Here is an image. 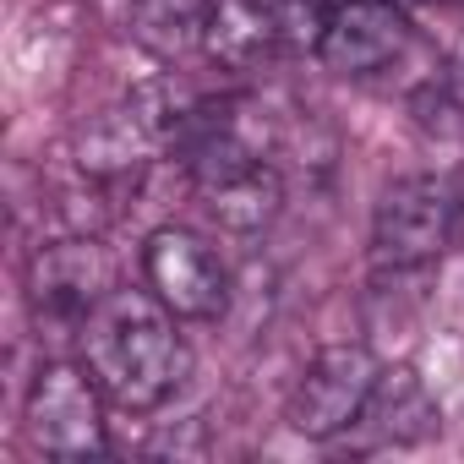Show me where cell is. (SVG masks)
<instances>
[{
  "label": "cell",
  "mask_w": 464,
  "mask_h": 464,
  "mask_svg": "<svg viewBox=\"0 0 464 464\" xmlns=\"http://www.w3.org/2000/svg\"><path fill=\"white\" fill-rule=\"evenodd\" d=\"M175 312L148 290H115L82 328V361L99 377L104 399L148 415L159 410L186 377H191V350L175 334Z\"/></svg>",
  "instance_id": "cell-1"
},
{
  "label": "cell",
  "mask_w": 464,
  "mask_h": 464,
  "mask_svg": "<svg viewBox=\"0 0 464 464\" xmlns=\"http://www.w3.org/2000/svg\"><path fill=\"white\" fill-rule=\"evenodd\" d=\"M459 229V191L442 175H404L377 197L372 213V263L382 274L431 268Z\"/></svg>",
  "instance_id": "cell-2"
},
{
  "label": "cell",
  "mask_w": 464,
  "mask_h": 464,
  "mask_svg": "<svg viewBox=\"0 0 464 464\" xmlns=\"http://www.w3.org/2000/svg\"><path fill=\"white\" fill-rule=\"evenodd\" d=\"M28 442L50 459H99L110 448L104 437V388L88 372V361H44L28 382L23 404Z\"/></svg>",
  "instance_id": "cell-3"
},
{
  "label": "cell",
  "mask_w": 464,
  "mask_h": 464,
  "mask_svg": "<svg viewBox=\"0 0 464 464\" xmlns=\"http://www.w3.org/2000/svg\"><path fill=\"white\" fill-rule=\"evenodd\" d=\"M115 295V263L93 236H61L44 241L28 257V306L39 317V328H61V334H82L88 317Z\"/></svg>",
  "instance_id": "cell-4"
},
{
  "label": "cell",
  "mask_w": 464,
  "mask_h": 464,
  "mask_svg": "<svg viewBox=\"0 0 464 464\" xmlns=\"http://www.w3.org/2000/svg\"><path fill=\"white\" fill-rule=\"evenodd\" d=\"M377 377H382V361L366 344H323L290 388V404H285L290 431H301L312 442L344 437L350 426H361V410H366Z\"/></svg>",
  "instance_id": "cell-5"
},
{
  "label": "cell",
  "mask_w": 464,
  "mask_h": 464,
  "mask_svg": "<svg viewBox=\"0 0 464 464\" xmlns=\"http://www.w3.org/2000/svg\"><path fill=\"white\" fill-rule=\"evenodd\" d=\"M142 279L180 323H213L229 312V268L186 224H164L148 236Z\"/></svg>",
  "instance_id": "cell-6"
},
{
  "label": "cell",
  "mask_w": 464,
  "mask_h": 464,
  "mask_svg": "<svg viewBox=\"0 0 464 464\" xmlns=\"http://www.w3.org/2000/svg\"><path fill=\"white\" fill-rule=\"evenodd\" d=\"M410 50V23L393 0H350L328 12L317 61L334 77H377Z\"/></svg>",
  "instance_id": "cell-7"
},
{
  "label": "cell",
  "mask_w": 464,
  "mask_h": 464,
  "mask_svg": "<svg viewBox=\"0 0 464 464\" xmlns=\"http://www.w3.org/2000/svg\"><path fill=\"white\" fill-rule=\"evenodd\" d=\"M159 153H164V148H159V137L148 131V121L131 110V99H126V104H110V110H99V115H88V121L77 126V137H72L77 169H82L88 180H99L104 191H121V186L137 191V180L148 175V164H153Z\"/></svg>",
  "instance_id": "cell-8"
},
{
  "label": "cell",
  "mask_w": 464,
  "mask_h": 464,
  "mask_svg": "<svg viewBox=\"0 0 464 464\" xmlns=\"http://www.w3.org/2000/svg\"><path fill=\"white\" fill-rule=\"evenodd\" d=\"M361 426L377 442L410 448V442H426L442 426V410H437V399H431V388L420 382L415 366H382V377H377V388L361 410Z\"/></svg>",
  "instance_id": "cell-9"
},
{
  "label": "cell",
  "mask_w": 464,
  "mask_h": 464,
  "mask_svg": "<svg viewBox=\"0 0 464 464\" xmlns=\"http://www.w3.org/2000/svg\"><path fill=\"white\" fill-rule=\"evenodd\" d=\"M279 50L274 17L257 0H213L208 28H202V55L224 72H257Z\"/></svg>",
  "instance_id": "cell-10"
},
{
  "label": "cell",
  "mask_w": 464,
  "mask_h": 464,
  "mask_svg": "<svg viewBox=\"0 0 464 464\" xmlns=\"http://www.w3.org/2000/svg\"><path fill=\"white\" fill-rule=\"evenodd\" d=\"M202 202H208L213 224L229 229V236H263L285 208V175L263 159V164H252L241 175H229L224 186L202 191Z\"/></svg>",
  "instance_id": "cell-11"
},
{
  "label": "cell",
  "mask_w": 464,
  "mask_h": 464,
  "mask_svg": "<svg viewBox=\"0 0 464 464\" xmlns=\"http://www.w3.org/2000/svg\"><path fill=\"white\" fill-rule=\"evenodd\" d=\"M208 12H213V0H126V28L148 55L175 61L191 44H202Z\"/></svg>",
  "instance_id": "cell-12"
},
{
  "label": "cell",
  "mask_w": 464,
  "mask_h": 464,
  "mask_svg": "<svg viewBox=\"0 0 464 464\" xmlns=\"http://www.w3.org/2000/svg\"><path fill=\"white\" fill-rule=\"evenodd\" d=\"M257 6L274 17V34H279V50H312L323 44V28H328V0H257Z\"/></svg>",
  "instance_id": "cell-13"
},
{
  "label": "cell",
  "mask_w": 464,
  "mask_h": 464,
  "mask_svg": "<svg viewBox=\"0 0 464 464\" xmlns=\"http://www.w3.org/2000/svg\"><path fill=\"white\" fill-rule=\"evenodd\" d=\"M437 77H442V88H448V93L464 104V44H459V50L442 61V72H437Z\"/></svg>",
  "instance_id": "cell-14"
},
{
  "label": "cell",
  "mask_w": 464,
  "mask_h": 464,
  "mask_svg": "<svg viewBox=\"0 0 464 464\" xmlns=\"http://www.w3.org/2000/svg\"><path fill=\"white\" fill-rule=\"evenodd\" d=\"M393 6H399V12H410V6H420V0H393Z\"/></svg>",
  "instance_id": "cell-15"
},
{
  "label": "cell",
  "mask_w": 464,
  "mask_h": 464,
  "mask_svg": "<svg viewBox=\"0 0 464 464\" xmlns=\"http://www.w3.org/2000/svg\"><path fill=\"white\" fill-rule=\"evenodd\" d=\"M328 6H350V0H328Z\"/></svg>",
  "instance_id": "cell-16"
}]
</instances>
